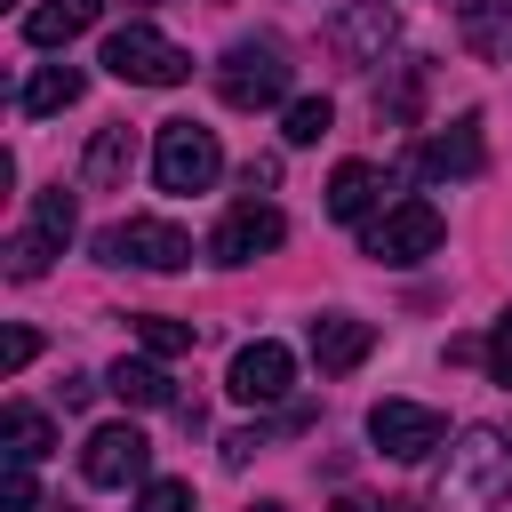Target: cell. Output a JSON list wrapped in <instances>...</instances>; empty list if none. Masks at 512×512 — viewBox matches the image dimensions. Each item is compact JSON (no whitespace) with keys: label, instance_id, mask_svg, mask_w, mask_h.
Here are the masks:
<instances>
[{"label":"cell","instance_id":"cell-32","mask_svg":"<svg viewBox=\"0 0 512 512\" xmlns=\"http://www.w3.org/2000/svg\"><path fill=\"white\" fill-rule=\"evenodd\" d=\"M48 512H72V504H48Z\"/></svg>","mask_w":512,"mask_h":512},{"label":"cell","instance_id":"cell-31","mask_svg":"<svg viewBox=\"0 0 512 512\" xmlns=\"http://www.w3.org/2000/svg\"><path fill=\"white\" fill-rule=\"evenodd\" d=\"M256 512H280V504H256Z\"/></svg>","mask_w":512,"mask_h":512},{"label":"cell","instance_id":"cell-20","mask_svg":"<svg viewBox=\"0 0 512 512\" xmlns=\"http://www.w3.org/2000/svg\"><path fill=\"white\" fill-rule=\"evenodd\" d=\"M376 192H384V176H376L368 160H344V168L328 176V216H336V224H368Z\"/></svg>","mask_w":512,"mask_h":512},{"label":"cell","instance_id":"cell-28","mask_svg":"<svg viewBox=\"0 0 512 512\" xmlns=\"http://www.w3.org/2000/svg\"><path fill=\"white\" fill-rule=\"evenodd\" d=\"M32 496H40L32 488V464H8L0 472V512H32Z\"/></svg>","mask_w":512,"mask_h":512},{"label":"cell","instance_id":"cell-12","mask_svg":"<svg viewBox=\"0 0 512 512\" xmlns=\"http://www.w3.org/2000/svg\"><path fill=\"white\" fill-rule=\"evenodd\" d=\"M392 40H400V16H392L384 0H360V8H344V16L328 24V48H336L344 64H384Z\"/></svg>","mask_w":512,"mask_h":512},{"label":"cell","instance_id":"cell-1","mask_svg":"<svg viewBox=\"0 0 512 512\" xmlns=\"http://www.w3.org/2000/svg\"><path fill=\"white\" fill-rule=\"evenodd\" d=\"M512 496V448L496 432H464L448 448V472H440V512H496Z\"/></svg>","mask_w":512,"mask_h":512},{"label":"cell","instance_id":"cell-14","mask_svg":"<svg viewBox=\"0 0 512 512\" xmlns=\"http://www.w3.org/2000/svg\"><path fill=\"white\" fill-rule=\"evenodd\" d=\"M480 168H488V144H480V120L472 112L424 136V176H480Z\"/></svg>","mask_w":512,"mask_h":512},{"label":"cell","instance_id":"cell-6","mask_svg":"<svg viewBox=\"0 0 512 512\" xmlns=\"http://www.w3.org/2000/svg\"><path fill=\"white\" fill-rule=\"evenodd\" d=\"M360 248H368L376 264H424V256L440 248V208H432V200H392L384 216L360 224Z\"/></svg>","mask_w":512,"mask_h":512},{"label":"cell","instance_id":"cell-17","mask_svg":"<svg viewBox=\"0 0 512 512\" xmlns=\"http://www.w3.org/2000/svg\"><path fill=\"white\" fill-rule=\"evenodd\" d=\"M104 392H112V400H128V408H168V400H176L168 368H160V360H128V352L104 368Z\"/></svg>","mask_w":512,"mask_h":512},{"label":"cell","instance_id":"cell-13","mask_svg":"<svg viewBox=\"0 0 512 512\" xmlns=\"http://www.w3.org/2000/svg\"><path fill=\"white\" fill-rule=\"evenodd\" d=\"M368 352H376V328H368L360 312H320V320H312V368H320V376H352Z\"/></svg>","mask_w":512,"mask_h":512},{"label":"cell","instance_id":"cell-2","mask_svg":"<svg viewBox=\"0 0 512 512\" xmlns=\"http://www.w3.org/2000/svg\"><path fill=\"white\" fill-rule=\"evenodd\" d=\"M104 72L128 80V88H184V80H192V56H184L168 32H152V24H120V32L104 40Z\"/></svg>","mask_w":512,"mask_h":512},{"label":"cell","instance_id":"cell-4","mask_svg":"<svg viewBox=\"0 0 512 512\" xmlns=\"http://www.w3.org/2000/svg\"><path fill=\"white\" fill-rule=\"evenodd\" d=\"M216 168H224L216 128H200V120H160V136H152V184H160V192H208Z\"/></svg>","mask_w":512,"mask_h":512},{"label":"cell","instance_id":"cell-19","mask_svg":"<svg viewBox=\"0 0 512 512\" xmlns=\"http://www.w3.org/2000/svg\"><path fill=\"white\" fill-rule=\"evenodd\" d=\"M80 88H88L80 64H40V72L24 80V120H56V112H72Z\"/></svg>","mask_w":512,"mask_h":512},{"label":"cell","instance_id":"cell-10","mask_svg":"<svg viewBox=\"0 0 512 512\" xmlns=\"http://www.w3.org/2000/svg\"><path fill=\"white\" fill-rule=\"evenodd\" d=\"M80 472H88L96 488H128V480L152 472V440H144L136 424H96V432L80 440Z\"/></svg>","mask_w":512,"mask_h":512},{"label":"cell","instance_id":"cell-8","mask_svg":"<svg viewBox=\"0 0 512 512\" xmlns=\"http://www.w3.org/2000/svg\"><path fill=\"white\" fill-rule=\"evenodd\" d=\"M368 440H376L384 456L416 464V456H432V448L448 440V424H440V408H424V400H376V408H368Z\"/></svg>","mask_w":512,"mask_h":512},{"label":"cell","instance_id":"cell-11","mask_svg":"<svg viewBox=\"0 0 512 512\" xmlns=\"http://www.w3.org/2000/svg\"><path fill=\"white\" fill-rule=\"evenodd\" d=\"M288 376H296V352H288V344H272V336H256V344H240V352H232L224 392H232V400H248V408H272V400L288 392Z\"/></svg>","mask_w":512,"mask_h":512},{"label":"cell","instance_id":"cell-3","mask_svg":"<svg viewBox=\"0 0 512 512\" xmlns=\"http://www.w3.org/2000/svg\"><path fill=\"white\" fill-rule=\"evenodd\" d=\"M216 96H224L232 112L280 104V96H288V56H280V40H240V48H224V56H216Z\"/></svg>","mask_w":512,"mask_h":512},{"label":"cell","instance_id":"cell-5","mask_svg":"<svg viewBox=\"0 0 512 512\" xmlns=\"http://www.w3.org/2000/svg\"><path fill=\"white\" fill-rule=\"evenodd\" d=\"M96 256L104 264H144V272H184L192 264V240L168 216H120V224L96 232Z\"/></svg>","mask_w":512,"mask_h":512},{"label":"cell","instance_id":"cell-7","mask_svg":"<svg viewBox=\"0 0 512 512\" xmlns=\"http://www.w3.org/2000/svg\"><path fill=\"white\" fill-rule=\"evenodd\" d=\"M72 224H80L72 192H64V184H48V192L32 200V224H24L16 240H8V272H16V280H40V272H48V256H64Z\"/></svg>","mask_w":512,"mask_h":512},{"label":"cell","instance_id":"cell-26","mask_svg":"<svg viewBox=\"0 0 512 512\" xmlns=\"http://www.w3.org/2000/svg\"><path fill=\"white\" fill-rule=\"evenodd\" d=\"M136 512H192V480H144Z\"/></svg>","mask_w":512,"mask_h":512},{"label":"cell","instance_id":"cell-25","mask_svg":"<svg viewBox=\"0 0 512 512\" xmlns=\"http://www.w3.org/2000/svg\"><path fill=\"white\" fill-rule=\"evenodd\" d=\"M304 424H312V408H288V416H280V424H272V432H304ZM256 448H264V432H232V440H224V464H232V472H240V464H248V456H256Z\"/></svg>","mask_w":512,"mask_h":512},{"label":"cell","instance_id":"cell-18","mask_svg":"<svg viewBox=\"0 0 512 512\" xmlns=\"http://www.w3.org/2000/svg\"><path fill=\"white\" fill-rule=\"evenodd\" d=\"M96 16H104V0H40V8L24 16V40H32V48H64V40H80Z\"/></svg>","mask_w":512,"mask_h":512},{"label":"cell","instance_id":"cell-16","mask_svg":"<svg viewBox=\"0 0 512 512\" xmlns=\"http://www.w3.org/2000/svg\"><path fill=\"white\" fill-rule=\"evenodd\" d=\"M128 168H136V136H128V120L96 128V136H88V152H80V184H88V192H120V184H128Z\"/></svg>","mask_w":512,"mask_h":512},{"label":"cell","instance_id":"cell-27","mask_svg":"<svg viewBox=\"0 0 512 512\" xmlns=\"http://www.w3.org/2000/svg\"><path fill=\"white\" fill-rule=\"evenodd\" d=\"M480 352H488V376H496V384L512 392V312H504V320L488 328V344H480Z\"/></svg>","mask_w":512,"mask_h":512},{"label":"cell","instance_id":"cell-23","mask_svg":"<svg viewBox=\"0 0 512 512\" xmlns=\"http://www.w3.org/2000/svg\"><path fill=\"white\" fill-rule=\"evenodd\" d=\"M136 344H144L152 360H176V352H192V328L168 320V312H144V320H136Z\"/></svg>","mask_w":512,"mask_h":512},{"label":"cell","instance_id":"cell-29","mask_svg":"<svg viewBox=\"0 0 512 512\" xmlns=\"http://www.w3.org/2000/svg\"><path fill=\"white\" fill-rule=\"evenodd\" d=\"M32 352H40V336H32V328H8V336H0V368H8V376H16Z\"/></svg>","mask_w":512,"mask_h":512},{"label":"cell","instance_id":"cell-21","mask_svg":"<svg viewBox=\"0 0 512 512\" xmlns=\"http://www.w3.org/2000/svg\"><path fill=\"white\" fill-rule=\"evenodd\" d=\"M0 448H8V464H40V456L56 448V424H48L40 408H24V400H16V408L0 416Z\"/></svg>","mask_w":512,"mask_h":512},{"label":"cell","instance_id":"cell-9","mask_svg":"<svg viewBox=\"0 0 512 512\" xmlns=\"http://www.w3.org/2000/svg\"><path fill=\"white\" fill-rule=\"evenodd\" d=\"M280 240H288L280 208H272V200H240V208H224V224L208 232V256H216V264H256V256H272Z\"/></svg>","mask_w":512,"mask_h":512},{"label":"cell","instance_id":"cell-30","mask_svg":"<svg viewBox=\"0 0 512 512\" xmlns=\"http://www.w3.org/2000/svg\"><path fill=\"white\" fill-rule=\"evenodd\" d=\"M240 184H248V200H256V192H272V184H280V160H248V168H240Z\"/></svg>","mask_w":512,"mask_h":512},{"label":"cell","instance_id":"cell-22","mask_svg":"<svg viewBox=\"0 0 512 512\" xmlns=\"http://www.w3.org/2000/svg\"><path fill=\"white\" fill-rule=\"evenodd\" d=\"M328 128H336L328 96H296V104H288V120H280V136H288V144H320Z\"/></svg>","mask_w":512,"mask_h":512},{"label":"cell","instance_id":"cell-15","mask_svg":"<svg viewBox=\"0 0 512 512\" xmlns=\"http://www.w3.org/2000/svg\"><path fill=\"white\" fill-rule=\"evenodd\" d=\"M456 40L480 64H504L512 56V0H456Z\"/></svg>","mask_w":512,"mask_h":512},{"label":"cell","instance_id":"cell-24","mask_svg":"<svg viewBox=\"0 0 512 512\" xmlns=\"http://www.w3.org/2000/svg\"><path fill=\"white\" fill-rule=\"evenodd\" d=\"M416 96H424V64H408L392 88H376V112L384 120H416Z\"/></svg>","mask_w":512,"mask_h":512}]
</instances>
